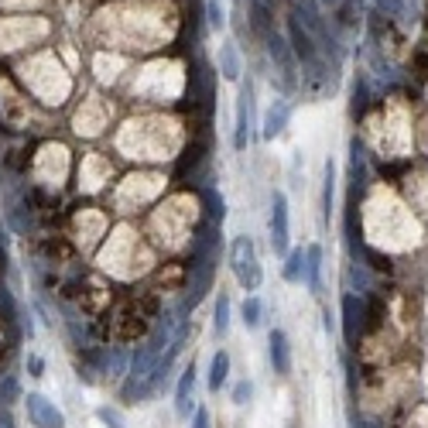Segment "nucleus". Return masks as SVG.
<instances>
[{
    "label": "nucleus",
    "mask_w": 428,
    "mask_h": 428,
    "mask_svg": "<svg viewBox=\"0 0 428 428\" xmlns=\"http://www.w3.org/2000/svg\"><path fill=\"white\" fill-rule=\"evenodd\" d=\"M21 76L28 82L31 93H38L45 103H55L59 106L62 99L69 97V76L62 72V65L55 62V55H35L31 62L21 65Z\"/></svg>",
    "instance_id": "1"
},
{
    "label": "nucleus",
    "mask_w": 428,
    "mask_h": 428,
    "mask_svg": "<svg viewBox=\"0 0 428 428\" xmlns=\"http://www.w3.org/2000/svg\"><path fill=\"white\" fill-rule=\"evenodd\" d=\"M230 268H234L236 281L243 285V292H257L260 281H264V271H260V260H257V247L247 234L234 236L230 243Z\"/></svg>",
    "instance_id": "2"
},
{
    "label": "nucleus",
    "mask_w": 428,
    "mask_h": 428,
    "mask_svg": "<svg viewBox=\"0 0 428 428\" xmlns=\"http://www.w3.org/2000/svg\"><path fill=\"white\" fill-rule=\"evenodd\" d=\"M48 31V24L38 18H0V48L11 52V48H21L31 38H41Z\"/></svg>",
    "instance_id": "3"
},
{
    "label": "nucleus",
    "mask_w": 428,
    "mask_h": 428,
    "mask_svg": "<svg viewBox=\"0 0 428 428\" xmlns=\"http://www.w3.org/2000/svg\"><path fill=\"white\" fill-rule=\"evenodd\" d=\"M271 251L278 257L292 251V209H288V195H271Z\"/></svg>",
    "instance_id": "4"
},
{
    "label": "nucleus",
    "mask_w": 428,
    "mask_h": 428,
    "mask_svg": "<svg viewBox=\"0 0 428 428\" xmlns=\"http://www.w3.org/2000/svg\"><path fill=\"white\" fill-rule=\"evenodd\" d=\"M21 401H24V411H28V422H31L35 428H65V415H62V408L55 405V401H48L45 394L28 390Z\"/></svg>",
    "instance_id": "5"
},
{
    "label": "nucleus",
    "mask_w": 428,
    "mask_h": 428,
    "mask_svg": "<svg viewBox=\"0 0 428 428\" xmlns=\"http://www.w3.org/2000/svg\"><path fill=\"white\" fill-rule=\"evenodd\" d=\"M161 185H165V178H161V175H131L124 185H120L117 206L127 213V209H131V206H137V202L155 199V195L161 192Z\"/></svg>",
    "instance_id": "6"
},
{
    "label": "nucleus",
    "mask_w": 428,
    "mask_h": 428,
    "mask_svg": "<svg viewBox=\"0 0 428 428\" xmlns=\"http://www.w3.org/2000/svg\"><path fill=\"white\" fill-rule=\"evenodd\" d=\"M35 172H38L41 182H48V185H59L62 178L69 175V151H65L62 144H45V148L38 151Z\"/></svg>",
    "instance_id": "7"
},
{
    "label": "nucleus",
    "mask_w": 428,
    "mask_h": 428,
    "mask_svg": "<svg viewBox=\"0 0 428 428\" xmlns=\"http://www.w3.org/2000/svg\"><path fill=\"white\" fill-rule=\"evenodd\" d=\"M251 127H253V82L247 79V86L236 97V131H234V148L247 151L251 144Z\"/></svg>",
    "instance_id": "8"
},
{
    "label": "nucleus",
    "mask_w": 428,
    "mask_h": 428,
    "mask_svg": "<svg viewBox=\"0 0 428 428\" xmlns=\"http://www.w3.org/2000/svg\"><path fill=\"white\" fill-rule=\"evenodd\" d=\"M268 356H271V367L278 377L292 373V343H288L285 329H271V336H268Z\"/></svg>",
    "instance_id": "9"
},
{
    "label": "nucleus",
    "mask_w": 428,
    "mask_h": 428,
    "mask_svg": "<svg viewBox=\"0 0 428 428\" xmlns=\"http://www.w3.org/2000/svg\"><path fill=\"white\" fill-rule=\"evenodd\" d=\"M195 363H189V367L178 373V388H175V415L178 418H192L195 411Z\"/></svg>",
    "instance_id": "10"
},
{
    "label": "nucleus",
    "mask_w": 428,
    "mask_h": 428,
    "mask_svg": "<svg viewBox=\"0 0 428 428\" xmlns=\"http://www.w3.org/2000/svg\"><path fill=\"white\" fill-rule=\"evenodd\" d=\"M79 185L86 189V192H97L99 185L110 178V165H106V158H99V155H86L82 158V168H79Z\"/></svg>",
    "instance_id": "11"
},
{
    "label": "nucleus",
    "mask_w": 428,
    "mask_h": 428,
    "mask_svg": "<svg viewBox=\"0 0 428 428\" xmlns=\"http://www.w3.org/2000/svg\"><path fill=\"white\" fill-rule=\"evenodd\" d=\"M103 124H106V110L99 106V99H86L82 103V110L76 114V134H86V137H93L103 131Z\"/></svg>",
    "instance_id": "12"
},
{
    "label": "nucleus",
    "mask_w": 428,
    "mask_h": 428,
    "mask_svg": "<svg viewBox=\"0 0 428 428\" xmlns=\"http://www.w3.org/2000/svg\"><path fill=\"white\" fill-rule=\"evenodd\" d=\"M363 329V305H360V298L356 295H343V336H346V343H356V336Z\"/></svg>",
    "instance_id": "13"
},
{
    "label": "nucleus",
    "mask_w": 428,
    "mask_h": 428,
    "mask_svg": "<svg viewBox=\"0 0 428 428\" xmlns=\"http://www.w3.org/2000/svg\"><path fill=\"white\" fill-rule=\"evenodd\" d=\"M288 117H292V106H288V99H274L271 106H268V114H264V141H274V137L281 134L285 127H288Z\"/></svg>",
    "instance_id": "14"
},
{
    "label": "nucleus",
    "mask_w": 428,
    "mask_h": 428,
    "mask_svg": "<svg viewBox=\"0 0 428 428\" xmlns=\"http://www.w3.org/2000/svg\"><path fill=\"white\" fill-rule=\"evenodd\" d=\"M305 285L312 295L322 292V247L319 243L305 247Z\"/></svg>",
    "instance_id": "15"
},
{
    "label": "nucleus",
    "mask_w": 428,
    "mask_h": 428,
    "mask_svg": "<svg viewBox=\"0 0 428 428\" xmlns=\"http://www.w3.org/2000/svg\"><path fill=\"white\" fill-rule=\"evenodd\" d=\"M230 380V353L226 350H216L213 360H209V390H223Z\"/></svg>",
    "instance_id": "16"
},
{
    "label": "nucleus",
    "mask_w": 428,
    "mask_h": 428,
    "mask_svg": "<svg viewBox=\"0 0 428 428\" xmlns=\"http://www.w3.org/2000/svg\"><path fill=\"white\" fill-rule=\"evenodd\" d=\"M281 278H285L288 285H302V281H305V251H302V247H295V251L285 253Z\"/></svg>",
    "instance_id": "17"
},
{
    "label": "nucleus",
    "mask_w": 428,
    "mask_h": 428,
    "mask_svg": "<svg viewBox=\"0 0 428 428\" xmlns=\"http://www.w3.org/2000/svg\"><path fill=\"white\" fill-rule=\"evenodd\" d=\"M219 72H223V79L226 82H236L240 79V52H236L234 41H226V45H219Z\"/></svg>",
    "instance_id": "18"
},
{
    "label": "nucleus",
    "mask_w": 428,
    "mask_h": 428,
    "mask_svg": "<svg viewBox=\"0 0 428 428\" xmlns=\"http://www.w3.org/2000/svg\"><path fill=\"white\" fill-rule=\"evenodd\" d=\"M240 319H243V326L251 332L260 329V326H264V302H260L257 295H247L243 305H240Z\"/></svg>",
    "instance_id": "19"
},
{
    "label": "nucleus",
    "mask_w": 428,
    "mask_h": 428,
    "mask_svg": "<svg viewBox=\"0 0 428 428\" xmlns=\"http://www.w3.org/2000/svg\"><path fill=\"white\" fill-rule=\"evenodd\" d=\"M21 397H24V390H21V380L14 373H7L4 380H0V408H11V405H18Z\"/></svg>",
    "instance_id": "20"
},
{
    "label": "nucleus",
    "mask_w": 428,
    "mask_h": 428,
    "mask_svg": "<svg viewBox=\"0 0 428 428\" xmlns=\"http://www.w3.org/2000/svg\"><path fill=\"white\" fill-rule=\"evenodd\" d=\"M213 329H216V336H226V332H230V298H226V295H219V298H216Z\"/></svg>",
    "instance_id": "21"
},
{
    "label": "nucleus",
    "mask_w": 428,
    "mask_h": 428,
    "mask_svg": "<svg viewBox=\"0 0 428 428\" xmlns=\"http://www.w3.org/2000/svg\"><path fill=\"white\" fill-rule=\"evenodd\" d=\"M332 202H336V165L326 161V185H322V209H326V219L332 216Z\"/></svg>",
    "instance_id": "22"
},
{
    "label": "nucleus",
    "mask_w": 428,
    "mask_h": 428,
    "mask_svg": "<svg viewBox=\"0 0 428 428\" xmlns=\"http://www.w3.org/2000/svg\"><path fill=\"white\" fill-rule=\"evenodd\" d=\"M97 418H99V422H103L106 428H127L124 415H120L117 408H110V405H99V408H97Z\"/></svg>",
    "instance_id": "23"
},
{
    "label": "nucleus",
    "mask_w": 428,
    "mask_h": 428,
    "mask_svg": "<svg viewBox=\"0 0 428 428\" xmlns=\"http://www.w3.org/2000/svg\"><path fill=\"white\" fill-rule=\"evenodd\" d=\"M230 397H234L236 408H243V405L253 397V380H236L234 390H230Z\"/></svg>",
    "instance_id": "24"
},
{
    "label": "nucleus",
    "mask_w": 428,
    "mask_h": 428,
    "mask_svg": "<svg viewBox=\"0 0 428 428\" xmlns=\"http://www.w3.org/2000/svg\"><path fill=\"white\" fill-rule=\"evenodd\" d=\"M120 65H124V62H120L117 55H114V59H106V55H99V59H97L99 79H103V82H106V79H117V69H120Z\"/></svg>",
    "instance_id": "25"
},
{
    "label": "nucleus",
    "mask_w": 428,
    "mask_h": 428,
    "mask_svg": "<svg viewBox=\"0 0 428 428\" xmlns=\"http://www.w3.org/2000/svg\"><path fill=\"white\" fill-rule=\"evenodd\" d=\"M192 428H213V418H209V411L202 408V405H195V411H192Z\"/></svg>",
    "instance_id": "26"
},
{
    "label": "nucleus",
    "mask_w": 428,
    "mask_h": 428,
    "mask_svg": "<svg viewBox=\"0 0 428 428\" xmlns=\"http://www.w3.org/2000/svg\"><path fill=\"white\" fill-rule=\"evenodd\" d=\"M28 373H31L35 380H41V377H45V360H41L38 353H28Z\"/></svg>",
    "instance_id": "27"
},
{
    "label": "nucleus",
    "mask_w": 428,
    "mask_h": 428,
    "mask_svg": "<svg viewBox=\"0 0 428 428\" xmlns=\"http://www.w3.org/2000/svg\"><path fill=\"white\" fill-rule=\"evenodd\" d=\"M206 7H209V24H213V28H226V18H223V7H219V0H209Z\"/></svg>",
    "instance_id": "28"
},
{
    "label": "nucleus",
    "mask_w": 428,
    "mask_h": 428,
    "mask_svg": "<svg viewBox=\"0 0 428 428\" xmlns=\"http://www.w3.org/2000/svg\"><path fill=\"white\" fill-rule=\"evenodd\" d=\"M377 7H380L384 14H397V11H401V0H377Z\"/></svg>",
    "instance_id": "29"
},
{
    "label": "nucleus",
    "mask_w": 428,
    "mask_h": 428,
    "mask_svg": "<svg viewBox=\"0 0 428 428\" xmlns=\"http://www.w3.org/2000/svg\"><path fill=\"white\" fill-rule=\"evenodd\" d=\"M18 422H14V415H11V408H0V428H14Z\"/></svg>",
    "instance_id": "30"
}]
</instances>
